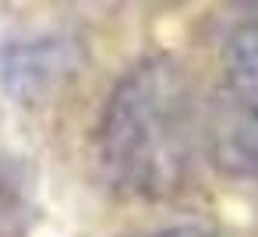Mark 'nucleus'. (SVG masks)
Returning <instances> with one entry per match:
<instances>
[{"label":"nucleus","instance_id":"nucleus-2","mask_svg":"<svg viewBox=\"0 0 258 237\" xmlns=\"http://www.w3.org/2000/svg\"><path fill=\"white\" fill-rule=\"evenodd\" d=\"M216 156L233 173H258V18L223 46V96L212 124Z\"/></svg>","mask_w":258,"mask_h":237},{"label":"nucleus","instance_id":"nucleus-1","mask_svg":"<svg viewBox=\"0 0 258 237\" xmlns=\"http://www.w3.org/2000/svg\"><path fill=\"white\" fill-rule=\"evenodd\" d=\"M198 142L187 75L170 57L135 64L99 117V156L124 191L170 198L184 188Z\"/></svg>","mask_w":258,"mask_h":237},{"label":"nucleus","instance_id":"nucleus-3","mask_svg":"<svg viewBox=\"0 0 258 237\" xmlns=\"http://www.w3.org/2000/svg\"><path fill=\"white\" fill-rule=\"evenodd\" d=\"M152 237H216V233L205 226H170V230H159Z\"/></svg>","mask_w":258,"mask_h":237}]
</instances>
